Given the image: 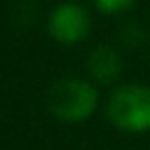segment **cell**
Returning a JSON list of instances; mask_svg holds the SVG:
<instances>
[{"label": "cell", "instance_id": "1", "mask_svg": "<svg viewBox=\"0 0 150 150\" xmlns=\"http://www.w3.org/2000/svg\"><path fill=\"white\" fill-rule=\"evenodd\" d=\"M105 115L110 124L127 134L150 131V87L129 82L117 84L105 103Z\"/></svg>", "mask_w": 150, "mask_h": 150}, {"label": "cell", "instance_id": "2", "mask_svg": "<svg viewBox=\"0 0 150 150\" xmlns=\"http://www.w3.org/2000/svg\"><path fill=\"white\" fill-rule=\"evenodd\" d=\"M98 105V89L82 77H63L47 91V108L61 122H84Z\"/></svg>", "mask_w": 150, "mask_h": 150}, {"label": "cell", "instance_id": "3", "mask_svg": "<svg viewBox=\"0 0 150 150\" xmlns=\"http://www.w3.org/2000/svg\"><path fill=\"white\" fill-rule=\"evenodd\" d=\"M89 28H91L89 12L80 2H61L49 14V23H47L49 35L61 45L82 42L89 35Z\"/></svg>", "mask_w": 150, "mask_h": 150}, {"label": "cell", "instance_id": "4", "mask_svg": "<svg viewBox=\"0 0 150 150\" xmlns=\"http://www.w3.org/2000/svg\"><path fill=\"white\" fill-rule=\"evenodd\" d=\"M89 75L96 84H115L122 75V54L112 45H98L89 54Z\"/></svg>", "mask_w": 150, "mask_h": 150}, {"label": "cell", "instance_id": "5", "mask_svg": "<svg viewBox=\"0 0 150 150\" xmlns=\"http://www.w3.org/2000/svg\"><path fill=\"white\" fill-rule=\"evenodd\" d=\"M94 5H96V9L101 12V14H122V12H127V9H131L134 5H136V0H94Z\"/></svg>", "mask_w": 150, "mask_h": 150}]
</instances>
